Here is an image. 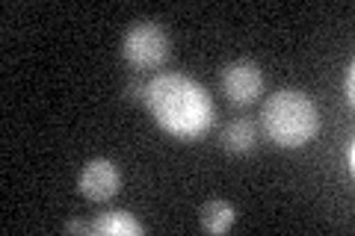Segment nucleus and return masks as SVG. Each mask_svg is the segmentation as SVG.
Segmentation results:
<instances>
[{
    "label": "nucleus",
    "instance_id": "nucleus-1",
    "mask_svg": "<svg viewBox=\"0 0 355 236\" xmlns=\"http://www.w3.org/2000/svg\"><path fill=\"white\" fill-rule=\"evenodd\" d=\"M142 100L148 104L157 125L175 136H198L214 121V104L207 92L181 74H160L148 80Z\"/></svg>",
    "mask_w": 355,
    "mask_h": 236
},
{
    "label": "nucleus",
    "instance_id": "nucleus-2",
    "mask_svg": "<svg viewBox=\"0 0 355 236\" xmlns=\"http://www.w3.org/2000/svg\"><path fill=\"white\" fill-rule=\"evenodd\" d=\"M261 125L275 145L299 148V145L314 139V133L320 130V116H317V107L302 92L282 89V92L266 98V104L261 109Z\"/></svg>",
    "mask_w": 355,
    "mask_h": 236
},
{
    "label": "nucleus",
    "instance_id": "nucleus-3",
    "mask_svg": "<svg viewBox=\"0 0 355 236\" xmlns=\"http://www.w3.org/2000/svg\"><path fill=\"white\" fill-rule=\"evenodd\" d=\"M121 53L133 69L146 71V69H157L169 56V36L163 33L160 24L154 21H139L125 33V42H121Z\"/></svg>",
    "mask_w": 355,
    "mask_h": 236
},
{
    "label": "nucleus",
    "instance_id": "nucleus-4",
    "mask_svg": "<svg viewBox=\"0 0 355 236\" xmlns=\"http://www.w3.org/2000/svg\"><path fill=\"white\" fill-rule=\"evenodd\" d=\"M222 89L231 104L237 107H249L252 100H258L263 92V74L258 69V62L252 60H234L231 65L222 69Z\"/></svg>",
    "mask_w": 355,
    "mask_h": 236
},
{
    "label": "nucleus",
    "instance_id": "nucleus-5",
    "mask_svg": "<svg viewBox=\"0 0 355 236\" xmlns=\"http://www.w3.org/2000/svg\"><path fill=\"white\" fill-rule=\"evenodd\" d=\"M121 186V174L113 160L107 156H98V160H89L83 165L80 177H77V189L89 198V201H110Z\"/></svg>",
    "mask_w": 355,
    "mask_h": 236
},
{
    "label": "nucleus",
    "instance_id": "nucleus-6",
    "mask_svg": "<svg viewBox=\"0 0 355 236\" xmlns=\"http://www.w3.org/2000/svg\"><path fill=\"white\" fill-rule=\"evenodd\" d=\"M92 230L98 236H139L142 233V224L130 216V212H101L95 221H92Z\"/></svg>",
    "mask_w": 355,
    "mask_h": 236
},
{
    "label": "nucleus",
    "instance_id": "nucleus-7",
    "mask_svg": "<svg viewBox=\"0 0 355 236\" xmlns=\"http://www.w3.org/2000/svg\"><path fill=\"white\" fill-rule=\"evenodd\" d=\"M222 145L231 154H249L254 148V125L249 118H234L222 130Z\"/></svg>",
    "mask_w": 355,
    "mask_h": 236
},
{
    "label": "nucleus",
    "instance_id": "nucleus-8",
    "mask_svg": "<svg viewBox=\"0 0 355 236\" xmlns=\"http://www.w3.org/2000/svg\"><path fill=\"white\" fill-rule=\"evenodd\" d=\"M198 219H202V228L207 233H225L234 224V207L228 201H207L198 212Z\"/></svg>",
    "mask_w": 355,
    "mask_h": 236
},
{
    "label": "nucleus",
    "instance_id": "nucleus-9",
    "mask_svg": "<svg viewBox=\"0 0 355 236\" xmlns=\"http://www.w3.org/2000/svg\"><path fill=\"white\" fill-rule=\"evenodd\" d=\"M146 80H139V77H133V80L128 83V89H125V95L130 98V100H137V98H146Z\"/></svg>",
    "mask_w": 355,
    "mask_h": 236
},
{
    "label": "nucleus",
    "instance_id": "nucleus-10",
    "mask_svg": "<svg viewBox=\"0 0 355 236\" xmlns=\"http://www.w3.org/2000/svg\"><path fill=\"white\" fill-rule=\"evenodd\" d=\"M65 233H95V230H92V224L74 219V221H65Z\"/></svg>",
    "mask_w": 355,
    "mask_h": 236
},
{
    "label": "nucleus",
    "instance_id": "nucleus-11",
    "mask_svg": "<svg viewBox=\"0 0 355 236\" xmlns=\"http://www.w3.org/2000/svg\"><path fill=\"white\" fill-rule=\"evenodd\" d=\"M347 100H349V104L355 100V69H352V65L347 69Z\"/></svg>",
    "mask_w": 355,
    "mask_h": 236
},
{
    "label": "nucleus",
    "instance_id": "nucleus-12",
    "mask_svg": "<svg viewBox=\"0 0 355 236\" xmlns=\"http://www.w3.org/2000/svg\"><path fill=\"white\" fill-rule=\"evenodd\" d=\"M352 163H355V145L349 142V145H347V165L352 168Z\"/></svg>",
    "mask_w": 355,
    "mask_h": 236
}]
</instances>
